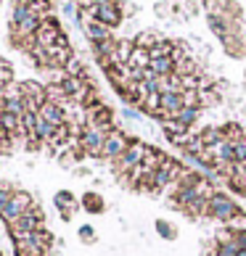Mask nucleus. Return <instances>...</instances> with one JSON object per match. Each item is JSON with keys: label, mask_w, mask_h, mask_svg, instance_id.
Masks as SVG:
<instances>
[{"label": "nucleus", "mask_w": 246, "mask_h": 256, "mask_svg": "<svg viewBox=\"0 0 246 256\" xmlns=\"http://www.w3.org/2000/svg\"><path fill=\"white\" fill-rule=\"evenodd\" d=\"M238 212H241L238 204H235L225 190H214V193H212V198H209V220H217V222H225V224H228Z\"/></svg>", "instance_id": "1"}, {"label": "nucleus", "mask_w": 246, "mask_h": 256, "mask_svg": "<svg viewBox=\"0 0 246 256\" xmlns=\"http://www.w3.org/2000/svg\"><path fill=\"white\" fill-rule=\"evenodd\" d=\"M40 227H45V214L40 206H35L32 212L22 214L14 224H8V230H11V238L19 240V238H27V235H32L35 230H40Z\"/></svg>", "instance_id": "2"}, {"label": "nucleus", "mask_w": 246, "mask_h": 256, "mask_svg": "<svg viewBox=\"0 0 246 256\" xmlns=\"http://www.w3.org/2000/svg\"><path fill=\"white\" fill-rule=\"evenodd\" d=\"M146 148H148V146L138 143V140H132V143H130V148L125 150V154H122L117 161H111V164H114V174H117V177H125V174H130L135 166H140V164H143Z\"/></svg>", "instance_id": "3"}, {"label": "nucleus", "mask_w": 246, "mask_h": 256, "mask_svg": "<svg viewBox=\"0 0 246 256\" xmlns=\"http://www.w3.org/2000/svg\"><path fill=\"white\" fill-rule=\"evenodd\" d=\"M22 88V98H24V108L27 111H35L40 114V108L48 103V88L43 82H35V80H27V82H19Z\"/></svg>", "instance_id": "4"}, {"label": "nucleus", "mask_w": 246, "mask_h": 256, "mask_svg": "<svg viewBox=\"0 0 246 256\" xmlns=\"http://www.w3.org/2000/svg\"><path fill=\"white\" fill-rule=\"evenodd\" d=\"M37 204H35V198H32V193H27V190H16L14 193V198L8 201V206L0 212V216H3V222L6 224H14L22 214H27V212H32Z\"/></svg>", "instance_id": "5"}, {"label": "nucleus", "mask_w": 246, "mask_h": 256, "mask_svg": "<svg viewBox=\"0 0 246 256\" xmlns=\"http://www.w3.org/2000/svg\"><path fill=\"white\" fill-rule=\"evenodd\" d=\"M93 18L106 24L109 30H114L122 24V3L119 0H98L96 8H93Z\"/></svg>", "instance_id": "6"}, {"label": "nucleus", "mask_w": 246, "mask_h": 256, "mask_svg": "<svg viewBox=\"0 0 246 256\" xmlns=\"http://www.w3.org/2000/svg\"><path fill=\"white\" fill-rule=\"evenodd\" d=\"M130 143L132 140L125 135L122 130H111L109 135H106V140H103V148H101V158H106V161H117L125 150L130 148Z\"/></svg>", "instance_id": "7"}, {"label": "nucleus", "mask_w": 246, "mask_h": 256, "mask_svg": "<svg viewBox=\"0 0 246 256\" xmlns=\"http://www.w3.org/2000/svg\"><path fill=\"white\" fill-rule=\"evenodd\" d=\"M85 124L103 130V132H111L114 130V111H111L106 103H101V106H96V108H88L85 111Z\"/></svg>", "instance_id": "8"}, {"label": "nucleus", "mask_w": 246, "mask_h": 256, "mask_svg": "<svg viewBox=\"0 0 246 256\" xmlns=\"http://www.w3.org/2000/svg\"><path fill=\"white\" fill-rule=\"evenodd\" d=\"M106 135H109V132L85 124V132H82V138H80V146H82V150H85V156L101 158V148H103V140H106Z\"/></svg>", "instance_id": "9"}, {"label": "nucleus", "mask_w": 246, "mask_h": 256, "mask_svg": "<svg viewBox=\"0 0 246 256\" xmlns=\"http://www.w3.org/2000/svg\"><path fill=\"white\" fill-rule=\"evenodd\" d=\"M61 34H64L61 24L56 22L53 16H45V18H43V24H40V30H37V34H35V42H37V45H43V48H51V45L59 42V37H61Z\"/></svg>", "instance_id": "10"}, {"label": "nucleus", "mask_w": 246, "mask_h": 256, "mask_svg": "<svg viewBox=\"0 0 246 256\" xmlns=\"http://www.w3.org/2000/svg\"><path fill=\"white\" fill-rule=\"evenodd\" d=\"M82 32H85V37L90 40V45H96V42H103V40H109V37H114L109 26L101 24V22H96V18H93V22H85V24H82Z\"/></svg>", "instance_id": "11"}, {"label": "nucleus", "mask_w": 246, "mask_h": 256, "mask_svg": "<svg viewBox=\"0 0 246 256\" xmlns=\"http://www.w3.org/2000/svg\"><path fill=\"white\" fill-rule=\"evenodd\" d=\"M40 119H45L53 127H59V124H66V111H64V106H59V103H51L48 100L40 108Z\"/></svg>", "instance_id": "12"}, {"label": "nucleus", "mask_w": 246, "mask_h": 256, "mask_svg": "<svg viewBox=\"0 0 246 256\" xmlns=\"http://www.w3.org/2000/svg\"><path fill=\"white\" fill-rule=\"evenodd\" d=\"M164 158H167V154L164 150H159V148H146V156H143V164H140V169H143L146 174H151V172H156L159 166L164 164Z\"/></svg>", "instance_id": "13"}, {"label": "nucleus", "mask_w": 246, "mask_h": 256, "mask_svg": "<svg viewBox=\"0 0 246 256\" xmlns=\"http://www.w3.org/2000/svg\"><path fill=\"white\" fill-rule=\"evenodd\" d=\"M198 114H201V108H196V106H183V111L175 116V124H180L183 130H193V124L198 122Z\"/></svg>", "instance_id": "14"}, {"label": "nucleus", "mask_w": 246, "mask_h": 256, "mask_svg": "<svg viewBox=\"0 0 246 256\" xmlns=\"http://www.w3.org/2000/svg\"><path fill=\"white\" fill-rule=\"evenodd\" d=\"M198 138H201V143L206 148H214L217 143H222V127H217V124H209V127H204L201 132H198Z\"/></svg>", "instance_id": "15"}, {"label": "nucleus", "mask_w": 246, "mask_h": 256, "mask_svg": "<svg viewBox=\"0 0 246 256\" xmlns=\"http://www.w3.org/2000/svg\"><path fill=\"white\" fill-rule=\"evenodd\" d=\"M162 40H164V37L159 34V32H154V30H143L132 42H135V48H146V50H151L156 42H162Z\"/></svg>", "instance_id": "16"}, {"label": "nucleus", "mask_w": 246, "mask_h": 256, "mask_svg": "<svg viewBox=\"0 0 246 256\" xmlns=\"http://www.w3.org/2000/svg\"><path fill=\"white\" fill-rule=\"evenodd\" d=\"M151 69L156 72V77H169V74H175V58H172V56L151 58Z\"/></svg>", "instance_id": "17"}, {"label": "nucleus", "mask_w": 246, "mask_h": 256, "mask_svg": "<svg viewBox=\"0 0 246 256\" xmlns=\"http://www.w3.org/2000/svg\"><path fill=\"white\" fill-rule=\"evenodd\" d=\"M82 208H85V212H90V214H101L103 208H106V201H103L98 193L90 190V193L82 196Z\"/></svg>", "instance_id": "18"}, {"label": "nucleus", "mask_w": 246, "mask_h": 256, "mask_svg": "<svg viewBox=\"0 0 246 256\" xmlns=\"http://www.w3.org/2000/svg\"><path fill=\"white\" fill-rule=\"evenodd\" d=\"M135 50L132 40H117V50H114V66L117 64H130V56Z\"/></svg>", "instance_id": "19"}, {"label": "nucleus", "mask_w": 246, "mask_h": 256, "mask_svg": "<svg viewBox=\"0 0 246 256\" xmlns=\"http://www.w3.org/2000/svg\"><path fill=\"white\" fill-rule=\"evenodd\" d=\"M159 92H183L180 74H169V77H159Z\"/></svg>", "instance_id": "20"}, {"label": "nucleus", "mask_w": 246, "mask_h": 256, "mask_svg": "<svg viewBox=\"0 0 246 256\" xmlns=\"http://www.w3.org/2000/svg\"><path fill=\"white\" fill-rule=\"evenodd\" d=\"M175 48H177V42H175V40H167V37H164V40L156 42L148 53H151V58H164V56H175Z\"/></svg>", "instance_id": "21"}, {"label": "nucleus", "mask_w": 246, "mask_h": 256, "mask_svg": "<svg viewBox=\"0 0 246 256\" xmlns=\"http://www.w3.org/2000/svg\"><path fill=\"white\" fill-rule=\"evenodd\" d=\"M130 66L132 69H148L151 66V53L146 48H135L130 56Z\"/></svg>", "instance_id": "22"}, {"label": "nucleus", "mask_w": 246, "mask_h": 256, "mask_svg": "<svg viewBox=\"0 0 246 256\" xmlns=\"http://www.w3.org/2000/svg\"><path fill=\"white\" fill-rule=\"evenodd\" d=\"M222 138L228 143H238L241 138H246V130L241 124H235V122H228V124H222Z\"/></svg>", "instance_id": "23"}, {"label": "nucleus", "mask_w": 246, "mask_h": 256, "mask_svg": "<svg viewBox=\"0 0 246 256\" xmlns=\"http://www.w3.org/2000/svg\"><path fill=\"white\" fill-rule=\"evenodd\" d=\"M53 201H56V206H59L61 212H72V208H74V196H72L69 190H61V193H56V198H53Z\"/></svg>", "instance_id": "24"}, {"label": "nucleus", "mask_w": 246, "mask_h": 256, "mask_svg": "<svg viewBox=\"0 0 246 256\" xmlns=\"http://www.w3.org/2000/svg\"><path fill=\"white\" fill-rule=\"evenodd\" d=\"M154 227H156V232L162 235L164 240H175V238H177V230H175V227L169 224L167 220H156V224H154Z\"/></svg>", "instance_id": "25"}, {"label": "nucleus", "mask_w": 246, "mask_h": 256, "mask_svg": "<svg viewBox=\"0 0 246 256\" xmlns=\"http://www.w3.org/2000/svg\"><path fill=\"white\" fill-rule=\"evenodd\" d=\"M180 96H183V106H196V108H201V92H198V90H183Z\"/></svg>", "instance_id": "26"}, {"label": "nucleus", "mask_w": 246, "mask_h": 256, "mask_svg": "<svg viewBox=\"0 0 246 256\" xmlns=\"http://www.w3.org/2000/svg\"><path fill=\"white\" fill-rule=\"evenodd\" d=\"M228 230H233V232H246V212H243V208L228 222Z\"/></svg>", "instance_id": "27"}, {"label": "nucleus", "mask_w": 246, "mask_h": 256, "mask_svg": "<svg viewBox=\"0 0 246 256\" xmlns=\"http://www.w3.org/2000/svg\"><path fill=\"white\" fill-rule=\"evenodd\" d=\"M201 92V106H217L222 98H220V92H217V88H212V90H198Z\"/></svg>", "instance_id": "28"}, {"label": "nucleus", "mask_w": 246, "mask_h": 256, "mask_svg": "<svg viewBox=\"0 0 246 256\" xmlns=\"http://www.w3.org/2000/svg\"><path fill=\"white\" fill-rule=\"evenodd\" d=\"M14 193H16V190H14L11 182H0V212L8 206V201L14 198Z\"/></svg>", "instance_id": "29"}, {"label": "nucleus", "mask_w": 246, "mask_h": 256, "mask_svg": "<svg viewBox=\"0 0 246 256\" xmlns=\"http://www.w3.org/2000/svg\"><path fill=\"white\" fill-rule=\"evenodd\" d=\"M69 77H88V72H85V66L77 61V58H72L69 64H66V69H64Z\"/></svg>", "instance_id": "30"}, {"label": "nucleus", "mask_w": 246, "mask_h": 256, "mask_svg": "<svg viewBox=\"0 0 246 256\" xmlns=\"http://www.w3.org/2000/svg\"><path fill=\"white\" fill-rule=\"evenodd\" d=\"M233 158H235V164H243L246 161V138H241L238 143H233Z\"/></svg>", "instance_id": "31"}, {"label": "nucleus", "mask_w": 246, "mask_h": 256, "mask_svg": "<svg viewBox=\"0 0 246 256\" xmlns=\"http://www.w3.org/2000/svg\"><path fill=\"white\" fill-rule=\"evenodd\" d=\"M80 240H82V243H93V240H96V232H93L90 224L80 227Z\"/></svg>", "instance_id": "32"}, {"label": "nucleus", "mask_w": 246, "mask_h": 256, "mask_svg": "<svg viewBox=\"0 0 246 256\" xmlns=\"http://www.w3.org/2000/svg\"><path fill=\"white\" fill-rule=\"evenodd\" d=\"M235 238H238V243H241V248H246V232H235Z\"/></svg>", "instance_id": "33"}, {"label": "nucleus", "mask_w": 246, "mask_h": 256, "mask_svg": "<svg viewBox=\"0 0 246 256\" xmlns=\"http://www.w3.org/2000/svg\"><path fill=\"white\" fill-rule=\"evenodd\" d=\"M16 3H24V6H27V3H30V0H16Z\"/></svg>", "instance_id": "34"}, {"label": "nucleus", "mask_w": 246, "mask_h": 256, "mask_svg": "<svg viewBox=\"0 0 246 256\" xmlns=\"http://www.w3.org/2000/svg\"><path fill=\"white\" fill-rule=\"evenodd\" d=\"M241 169H243V172H246V161H243V164H241Z\"/></svg>", "instance_id": "35"}, {"label": "nucleus", "mask_w": 246, "mask_h": 256, "mask_svg": "<svg viewBox=\"0 0 246 256\" xmlns=\"http://www.w3.org/2000/svg\"><path fill=\"white\" fill-rule=\"evenodd\" d=\"M238 256H246V248H243V251H241V254H238Z\"/></svg>", "instance_id": "36"}]
</instances>
